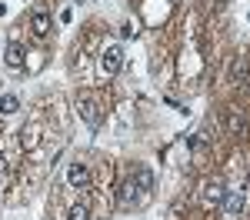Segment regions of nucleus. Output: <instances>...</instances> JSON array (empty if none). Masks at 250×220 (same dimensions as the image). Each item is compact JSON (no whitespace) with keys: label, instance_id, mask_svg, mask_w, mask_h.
<instances>
[{"label":"nucleus","instance_id":"obj_1","mask_svg":"<svg viewBox=\"0 0 250 220\" xmlns=\"http://www.w3.org/2000/svg\"><path fill=\"white\" fill-rule=\"evenodd\" d=\"M77 114L90 130H100L104 127V107H100V100L94 94H77Z\"/></svg>","mask_w":250,"mask_h":220},{"label":"nucleus","instance_id":"obj_2","mask_svg":"<svg viewBox=\"0 0 250 220\" xmlns=\"http://www.w3.org/2000/svg\"><path fill=\"white\" fill-rule=\"evenodd\" d=\"M27 27H30V34H34L37 40H47V37H50L54 23H50L47 7H34V10H30V17H27Z\"/></svg>","mask_w":250,"mask_h":220},{"label":"nucleus","instance_id":"obj_3","mask_svg":"<svg viewBox=\"0 0 250 220\" xmlns=\"http://www.w3.org/2000/svg\"><path fill=\"white\" fill-rule=\"evenodd\" d=\"M100 74H107V77H114V74H120V67H124V50L117 47V43H110V47H104L100 50Z\"/></svg>","mask_w":250,"mask_h":220},{"label":"nucleus","instance_id":"obj_4","mask_svg":"<svg viewBox=\"0 0 250 220\" xmlns=\"http://www.w3.org/2000/svg\"><path fill=\"white\" fill-rule=\"evenodd\" d=\"M90 163H83V160H70L67 163V183L74 187V190H87L90 187Z\"/></svg>","mask_w":250,"mask_h":220},{"label":"nucleus","instance_id":"obj_5","mask_svg":"<svg viewBox=\"0 0 250 220\" xmlns=\"http://www.w3.org/2000/svg\"><path fill=\"white\" fill-rule=\"evenodd\" d=\"M204 203L207 207H220L224 203V194H227V187H224V180L220 177H210V180H204Z\"/></svg>","mask_w":250,"mask_h":220},{"label":"nucleus","instance_id":"obj_6","mask_svg":"<svg viewBox=\"0 0 250 220\" xmlns=\"http://www.w3.org/2000/svg\"><path fill=\"white\" fill-rule=\"evenodd\" d=\"M220 207H224V214H227V217H240V214H244V207H247V194H244L240 187H237V190H227Z\"/></svg>","mask_w":250,"mask_h":220},{"label":"nucleus","instance_id":"obj_7","mask_svg":"<svg viewBox=\"0 0 250 220\" xmlns=\"http://www.w3.org/2000/svg\"><path fill=\"white\" fill-rule=\"evenodd\" d=\"M224 123H227L230 137H244V130H247V117H244L240 107H227L224 110Z\"/></svg>","mask_w":250,"mask_h":220},{"label":"nucleus","instance_id":"obj_8","mask_svg":"<svg viewBox=\"0 0 250 220\" xmlns=\"http://www.w3.org/2000/svg\"><path fill=\"white\" fill-rule=\"evenodd\" d=\"M227 80L237 83V87L247 83V80H250V60L247 57H233L230 60V70H227Z\"/></svg>","mask_w":250,"mask_h":220},{"label":"nucleus","instance_id":"obj_9","mask_svg":"<svg viewBox=\"0 0 250 220\" xmlns=\"http://www.w3.org/2000/svg\"><path fill=\"white\" fill-rule=\"evenodd\" d=\"M20 143H23L27 150H37L40 143H43V127H40V123H27V127L20 130Z\"/></svg>","mask_w":250,"mask_h":220},{"label":"nucleus","instance_id":"obj_10","mask_svg":"<svg viewBox=\"0 0 250 220\" xmlns=\"http://www.w3.org/2000/svg\"><path fill=\"white\" fill-rule=\"evenodd\" d=\"M140 197H144V194H140V187L134 183V177L120 183V207H127V210H130V207L140 203Z\"/></svg>","mask_w":250,"mask_h":220},{"label":"nucleus","instance_id":"obj_11","mask_svg":"<svg viewBox=\"0 0 250 220\" xmlns=\"http://www.w3.org/2000/svg\"><path fill=\"white\" fill-rule=\"evenodd\" d=\"M134 183L140 187V194L147 197V194L154 190V174H150L147 167H137V170H134Z\"/></svg>","mask_w":250,"mask_h":220},{"label":"nucleus","instance_id":"obj_12","mask_svg":"<svg viewBox=\"0 0 250 220\" xmlns=\"http://www.w3.org/2000/svg\"><path fill=\"white\" fill-rule=\"evenodd\" d=\"M7 67H23V47H20L17 40L14 43H7Z\"/></svg>","mask_w":250,"mask_h":220},{"label":"nucleus","instance_id":"obj_13","mask_svg":"<svg viewBox=\"0 0 250 220\" xmlns=\"http://www.w3.org/2000/svg\"><path fill=\"white\" fill-rule=\"evenodd\" d=\"M20 110V100L14 97V94H0V114L3 117H10V114H17Z\"/></svg>","mask_w":250,"mask_h":220},{"label":"nucleus","instance_id":"obj_14","mask_svg":"<svg viewBox=\"0 0 250 220\" xmlns=\"http://www.w3.org/2000/svg\"><path fill=\"white\" fill-rule=\"evenodd\" d=\"M70 220H90V203L77 200V203L70 207Z\"/></svg>","mask_w":250,"mask_h":220},{"label":"nucleus","instance_id":"obj_15","mask_svg":"<svg viewBox=\"0 0 250 220\" xmlns=\"http://www.w3.org/2000/svg\"><path fill=\"white\" fill-rule=\"evenodd\" d=\"M120 34H124V37H137V23H124Z\"/></svg>","mask_w":250,"mask_h":220},{"label":"nucleus","instance_id":"obj_16","mask_svg":"<svg viewBox=\"0 0 250 220\" xmlns=\"http://www.w3.org/2000/svg\"><path fill=\"white\" fill-rule=\"evenodd\" d=\"M213 7H227V0H213Z\"/></svg>","mask_w":250,"mask_h":220},{"label":"nucleus","instance_id":"obj_17","mask_svg":"<svg viewBox=\"0 0 250 220\" xmlns=\"http://www.w3.org/2000/svg\"><path fill=\"white\" fill-rule=\"evenodd\" d=\"M80 3H83V0H80Z\"/></svg>","mask_w":250,"mask_h":220}]
</instances>
